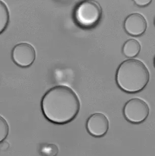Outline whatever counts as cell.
<instances>
[{
    "instance_id": "277c9868",
    "label": "cell",
    "mask_w": 155,
    "mask_h": 156,
    "mask_svg": "<svg viewBox=\"0 0 155 156\" xmlns=\"http://www.w3.org/2000/svg\"><path fill=\"white\" fill-rule=\"evenodd\" d=\"M150 113L149 105L144 100L133 98L126 102L123 114L126 120L132 123H140L146 119Z\"/></svg>"
},
{
    "instance_id": "5b68a950",
    "label": "cell",
    "mask_w": 155,
    "mask_h": 156,
    "mask_svg": "<svg viewBox=\"0 0 155 156\" xmlns=\"http://www.w3.org/2000/svg\"><path fill=\"white\" fill-rule=\"evenodd\" d=\"M36 51L30 44L22 42L14 46L11 51V58L17 66L28 67L32 66L36 59Z\"/></svg>"
},
{
    "instance_id": "4fadbf2b",
    "label": "cell",
    "mask_w": 155,
    "mask_h": 156,
    "mask_svg": "<svg viewBox=\"0 0 155 156\" xmlns=\"http://www.w3.org/2000/svg\"><path fill=\"white\" fill-rule=\"evenodd\" d=\"M153 63H154V66H155V58H154V60H153Z\"/></svg>"
},
{
    "instance_id": "ba28073f",
    "label": "cell",
    "mask_w": 155,
    "mask_h": 156,
    "mask_svg": "<svg viewBox=\"0 0 155 156\" xmlns=\"http://www.w3.org/2000/svg\"><path fill=\"white\" fill-rule=\"evenodd\" d=\"M141 45L135 39H129L125 42L122 48V54L129 58H134L140 54Z\"/></svg>"
},
{
    "instance_id": "7c38bea8",
    "label": "cell",
    "mask_w": 155,
    "mask_h": 156,
    "mask_svg": "<svg viewBox=\"0 0 155 156\" xmlns=\"http://www.w3.org/2000/svg\"><path fill=\"white\" fill-rule=\"evenodd\" d=\"M137 6L140 7H145L149 5L153 0H133Z\"/></svg>"
},
{
    "instance_id": "9c48e42d",
    "label": "cell",
    "mask_w": 155,
    "mask_h": 156,
    "mask_svg": "<svg viewBox=\"0 0 155 156\" xmlns=\"http://www.w3.org/2000/svg\"><path fill=\"white\" fill-rule=\"evenodd\" d=\"M39 153L41 156H57L59 148L54 144H42L39 146Z\"/></svg>"
},
{
    "instance_id": "52a82bcc",
    "label": "cell",
    "mask_w": 155,
    "mask_h": 156,
    "mask_svg": "<svg viewBox=\"0 0 155 156\" xmlns=\"http://www.w3.org/2000/svg\"><path fill=\"white\" fill-rule=\"evenodd\" d=\"M124 29L128 34L133 36L143 35L147 28V22L140 13H133L128 16L124 22Z\"/></svg>"
},
{
    "instance_id": "6da1fadb",
    "label": "cell",
    "mask_w": 155,
    "mask_h": 156,
    "mask_svg": "<svg viewBox=\"0 0 155 156\" xmlns=\"http://www.w3.org/2000/svg\"><path fill=\"white\" fill-rule=\"evenodd\" d=\"M42 113L52 123L64 125L78 116L81 104L76 93L68 86L57 85L49 89L41 101Z\"/></svg>"
},
{
    "instance_id": "30bf717a",
    "label": "cell",
    "mask_w": 155,
    "mask_h": 156,
    "mask_svg": "<svg viewBox=\"0 0 155 156\" xmlns=\"http://www.w3.org/2000/svg\"><path fill=\"white\" fill-rule=\"evenodd\" d=\"M9 19L8 8L6 4L1 1V33H3L8 26Z\"/></svg>"
},
{
    "instance_id": "7a4b0ae2",
    "label": "cell",
    "mask_w": 155,
    "mask_h": 156,
    "mask_svg": "<svg viewBox=\"0 0 155 156\" xmlns=\"http://www.w3.org/2000/svg\"><path fill=\"white\" fill-rule=\"evenodd\" d=\"M115 80L120 89L134 94L146 87L150 80V73L146 65L140 60H126L118 67Z\"/></svg>"
},
{
    "instance_id": "3957f363",
    "label": "cell",
    "mask_w": 155,
    "mask_h": 156,
    "mask_svg": "<svg viewBox=\"0 0 155 156\" xmlns=\"http://www.w3.org/2000/svg\"><path fill=\"white\" fill-rule=\"evenodd\" d=\"M102 16V9L95 0H84L75 8L73 18L78 26L83 29L93 28L98 25Z\"/></svg>"
},
{
    "instance_id": "8992f818",
    "label": "cell",
    "mask_w": 155,
    "mask_h": 156,
    "mask_svg": "<svg viewBox=\"0 0 155 156\" xmlns=\"http://www.w3.org/2000/svg\"><path fill=\"white\" fill-rule=\"evenodd\" d=\"M109 123L107 117L101 113L91 114L87 119L86 129L91 135L95 137H101L108 131Z\"/></svg>"
},
{
    "instance_id": "8fae6325",
    "label": "cell",
    "mask_w": 155,
    "mask_h": 156,
    "mask_svg": "<svg viewBox=\"0 0 155 156\" xmlns=\"http://www.w3.org/2000/svg\"><path fill=\"white\" fill-rule=\"evenodd\" d=\"M1 120V134H0V141L3 142L8 136L9 134V126L6 120L2 116L0 117Z\"/></svg>"
}]
</instances>
